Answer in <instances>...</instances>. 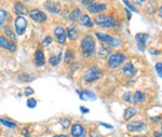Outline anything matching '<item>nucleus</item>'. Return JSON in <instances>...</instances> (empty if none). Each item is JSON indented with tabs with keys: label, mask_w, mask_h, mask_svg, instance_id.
<instances>
[{
	"label": "nucleus",
	"mask_w": 162,
	"mask_h": 137,
	"mask_svg": "<svg viewBox=\"0 0 162 137\" xmlns=\"http://www.w3.org/2000/svg\"><path fill=\"white\" fill-rule=\"evenodd\" d=\"M81 46V52H82V55L84 57H90L95 53L96 51V43H95V40L91 35H87L82 38L80 43Z\"/></svg>",
	"instance_id": "nucleus-1"
},
{
	"label": "nucleus",
	"mask_w": 162,
	"mask_h": 137,
	"mask_svg": "<svg viewBox=\"0 0 162 137\" xmlns=\"http://www.w3.org/2000/svg\"><path fill=\"white\" fill-rule=\"evenodd\" d=\"M94 23L100 27L105 28L115 27L118 25V22L115 19V18H112L111 15H108V14H99L97 16H95Z\"/></svg>",
	"instance_id": "nucleus-2"
},
{
	"label": "nucleus",
	"mask_w": 162,
	"mask_h": 137,
	"mask_svg": "<svg viewBox=\"0 0 162 137\" xmlns=\"http://www.w3.org/2000/svg\"><path fill=\"white\" fill-rule=\"evenodd\" d=\"M127 61V57L124 54L122 53H112L110 54V56L108 57V67L109 69L115 70L117 69L119 66H121L124 62Z\"/></svg>",
	"instance_id": "nucleus-3"
},
{
	"label": "nucleus",
	"mask_w": 162,
	"mask_h": 137,
	"mask_svg": "<svg viewBox=\"0 0 162 137\" xmlns=\"http://www.w3.org/2000/svg\"><path fill=\"white\" fill-rule=\"evenodd\" d=\"M102 76H103V71L99 67H90L84 73V80L88 83H92L95 82L96 80L100 79Z\"/></svg>",
	"instance_id": "nucleus-4"
},
{
	"label": "nucleus",
	"mask_w": 162,
	"mask_h": 137,
	"mask_svg": "<svg viewBox=\"0 0 162 137\" xmlns=\"http://www.w3.org/2000/svg\"><path fill=\"white\" fill-rule=\"evenodd\" d=\"M95 36L99 39L100 41H102L103 43H106V45H109L112 48H118L120 45H121V41L119 39L115 38V37H111L109 35H106V34H102V33H95Z\"/></svg>",
	"instance_id": "nucleus-5"
},
{
	"label": "nucleus",
	"mask_w": 162,
	"mask_h": 137,
	"mask_svg": "<svg viewBox=\"0 0 162 137\" xmlns=\"http://www.w3.org/2000/svg\"><path fill=\"white\" fill-rule=\"evenodd\" d=\"M27 26H28V22L27 19L22 15L16 16L15 21H14V27H15L16 35L22 36L24 35V33L26 31Z\"/></svg>",
	"instance_id": "nucleus-6"
},
{
	"label": "nucleus",
	"mask_w": 162,
	"mask_h": 137,
	"mask_svg": "<svg viewBox=\"0 0 162 137\" xmlns=\"http://www.w3.org/2000/svg\"><path fill=\"white\" fill-rule=\"evenodd\" d=\"M28 16L33 19L34 22H36V23H45V22L48 19V16H46V14L43 11H41V10H38V9H31L28 11Z\"/></svg>",
	"instance_id": "nucleus-7"
},
{
	"label": "nucleus",
	"mask_w": 162,
	"mask_h": 137,
	"mask_svg": "<svg viewBox=\"0 0 162 137\" xmlns=\"http://www.w3.org/2000/svg\"><path fill=\"white\" fill-rule=\"evenodd\" d=\"M43 8L52 14H58L62 11V6H61L60 2L53 1V0H48V1H46L45 3H43Z\"/></svg>",
	"instance_id": "nucleus-8"
},
{
	"label": "nucleus",
	"mask_w": 162,
	"mask_h": 137,
	"mask_svg": "<svg viewBox=\"0 0 162 137\" xmlns=\"http://www.w3.org/2000/svg\"><path fill=\"white\" fill-rule=\"evenodd\" d=\"M149 34H145V33H138L135 36V41H136L137 48L141 52H145L146 50V42L149 39Z\"/></svg>",
	"instance_id": "nucleus-9"
},
{
	"label": "nucleus",
	"mask_w": 162,
	"mask_h": 137,
	"mask_svg": "<svg viewBox=\"0 0 162 137\" xmlns=\"http://www.w3.org/2000/svg\"><path fill=\"white\" fill-rule=\"evenodd\" d=\"M0 48L4 49V50H8L10 52H14L16 51V45L12 41H10L8 38L3 36H0Z\"/></svg>",
	"instance_id": "nucleus-10"
},
{
	"label": "nucleus",
	"mask_w": 162,
	"mask_h": 137,
	"mask_svg": "<svg viewBox=\"0 0 162 137\" xmlns=\"http://www.w3.org/2000/svg\"><path fill=\"white\" fill-rule=\"evenodd\" d=\"M146 128L147 125L142 121H134L127 124V129L130 132H142L144 129H146Z\"/></svg>",
	"instance_id": "nucleus-11"
},
{
	"label": "nucleus",
	"mask_w": 162,
	"mask_h": 137,
	"mask_svg": "<svg viewBox=\"0 0 162 137\" xmlns=\"http://www.w3.org/2000/svg\"><path fill=\"white\" fill-rule=\"evenodd\" d=\"M54 36H55L56 39H57V43L61 45L65 43L66 38H67L65 28L62 27V26H57V27L54 29Z\"/></svg>",
	"instance_id": "nucleus-12"
},
{
	"label": "nucleus",
	"mask_w": 162,
	"mask_h": 137,
	"mask_svg": "<svg viewBox=\"0 0 162 137\" xmlns=\"http://www.w3.org/2000/svg\"><path fill=\"white\" fill-rule=\"evenodd\" d=\"M122 72H123V75L126 76V77H134L135 75H136L137 72V69L135 68V66L132 64V63L127 62L124 64V66L122 67Z\"/></svg>",
	"instance_id": "nucleus-13"
},
{
	"label": "nucleus",
	"mask_w": 162,
	"mask_h": 137,
	"mask_svg": "<svg viewBox=\"0 0 162 137\" xmlns=\"http://www.w3.org/2000/svg\"><path fill=\"white\" fill-rule=\"evenodd\" d=\"M72 137H85V129L80 123H76L72 126Z\"/></svg>",
	"instance_id": "nucleus-14"
},
{
	"label": "nucleus",
	"mask_w": 162,
	"mask_h": 137,
	"mask_svg": "<svg viewBox=\"0 0 162 137\" xmlns=\"http://www.w3.org/2000/svg\"><path fill=\"white\" fill-rule=\"evenodd\" d=\"M88 11L89 13H92V14H97V13H100V12H104L107 10V6L106 4H103V3H92L90 6L87 7Z\"/></svg>",
	"instance_id": "nucleus-15"
},
{
	"label": "nucleus",
	"mask_w": 162,
	"mask_h": 137,
	"mask_svg": "<svg viewBox=\"0 0 162 137\" xmlns=\"http://www.w3.org/2000/svg\"><path fill=\"white\" fill-rule=\"evenodd\" d=\"M77 94L79 95V97L82 101H95L96 99V95L94 94L92 91H89V90H83V91H76Z\"/></svg>",
	"instance_id": "nucleus-16"
},
{
	"label": "nucleus",
	"mask_w": 162,
	"mask_h": 137,
	"mask_svg": "<svg viewBox=\"0 0 162 137\" xmlns=\"http://www.w3.org/2000/svg\"><path fill=\"white\" fill-rule=\"evenodd\" d=\"M66 35H67V38L72 41H75L76 39L78 38V35H79V29L77 28V26L75 24L73 25H69L66 29Z\"/></svg>",
	"instance_id": "nucleus-17"
},
{
	"label": "nucleus",
	"mask_w": 162,
	"mask_h": 137,
	"mask_svg": "<svg viewBox=\"0 0 162 137\" xmlns=\"http://www.w3.org/2000/svg\"><path fill=\"white\" fill-rule=\"evenodd\" d=\"M35 64L40 67V66H43L46 64V56L43 51L41 50H37L35 53Z\"/></svg>",
	"instance_id": "nucleus-18"
},
{
	"label": "nucleus",
	"mask_w": 162,
	"mask_h": 137,
	"mask_svg": "<svg viewBox=\"0 0 162 137\" xmlns=\"http://www.w3.org/2000/svg\"><path fill=\"white\" fill-rule=\"evenodd\" d=\"M14 13L16 14V15H25V14H28V11H27L26 7L24 6L23 3H21V2H16L15 4H14Z\"/></svg>",
	"instance_id": "nucleus-19"
},
{
	"label": "nucleus",
	"mask_w": 162,
	"mask_h": 137,
	"mask_svg": "<svg viewBox=\"0 0 162 137\" xmlns=\"http://www.w3.org/2000/svg\"><path fill=\"white\" fill-rule=\"evenodd\" d=\"M110 54H111V52H110V48H108L105 45H102L100 46L99 53H97V55H99V57L100 60H106L107 57H109Z\"/></svg>",
	"instance_id": "nucleus-20"
},
{
	"label": "nucleus",
	"mask_w": 162,
	"mask_h": 137,
	"mask_svg": "<svg viewBox=\"0 0 162 137\" xmlns=\"http://www.w3.org/2000/svg\"><path fill=\"white\" fill-rule=\"evenodd\" d=\"M80 23H81V25L84 26V27H87V28H92L93 26H94L93 25V22L91 21L90 16L88 15V14H83V15L80 16Z\"/></svg>",
	"instance_id": "nucleus-21"
},
{
	"label": "nucleus",
	"mask_w": 162,
	"mask_h": 137,
	"mask_svg": "<svg viewBox=\"0 0 162 137\" xmlns=\"http://www.w3.org/2000/svg\"><path fill=\"white\" fill-rule=\"evenodd\" d=\"M145 99H146L145 94L141 91L135 92V94L133 95V97H132V102H133L134 104H143L145 102Z\"/></svg>",
	"instance_id": "nucleus-22"
},
{
	"label": "nucleus",
	"mask_w": 162,
	"mask_h": 137,
	"mask_svg": "<svg viewBox=\"0 0 162 137\" xmlns=\"http://www.w3.org/2000/svg\"><path fill=\"white\" fill-rule=\"evenodd\" d=\"M138 113V110L136 108H134V107H130V108H127L126 111H124V119L126 120H130L132 119L133 117H135L136 114Z\"/></svg>",
	"instance_id": "nucleus-23"
},
{
	"label": "nucleus",
	"mask_w": 162,
	"mask_h": 137,
	"mask_svg": "<svg viewBox=\"0 0 162 137\" xmlns=\"http://www.w3.org/2000/svg\"><path fill=\"white\" fill-rule=\"evenodd\" d=\"M0 123L3 124L4 126H7L8 129H15L16 126H18V123L14 121H12V120H8V119H4V118H0Z\"/></svg>",
	"instance_id": "nucleus-24"
},
{
	"label": "nucleus",
	"mask_w": 162,
	"mask_h": 137,
	"mask_svg": "<svg viewBox=\"0 0 162 137\" xmlns=\"http://www.w3.org/2000/svg\"><path fill=\"white\" fill-rule=\"evenodd\" d=\"M61 60H62V52L58 53L57 55H52L49 60V64L51 66H57L61 63Z\"/></svg>",
	"instance_id": "nucleus-25"
},
{
	"label": "nucleus",
	"mask_w": 162,
	"mask_h": 137,
	"mask_svg": "<svg viewBox=\"0 0 162 137\" xmlns=\"http://www.w3.org/2000/svg\"><path fill=\"white\" fill-rule=\"evenodd\" d=\"M80 16H81V9L75 8L72 12H70V14H69V16H68V18H69L72 22H75V21H77V19L79 18Z\"/></svg>",
	"instance_id": "nucleus-26"
},
{
	"label": "nucleus",
	"mask_w": 162,
	"mask_h": 137,
	"mask_svg": "<svg viewBox=\"0 0 162 137\" xmlns=\"http://www.w3.org/2000/svg\"><path fill=\"white\" fill-rule=\"evenodd\" d=\"M3 33L6 34V36L8 37L10 41L12 40V42H14V41H15L16 36L13 34V31L11 30V28H9V27H4V28H3Z\"/></svg>",
	"instance_id": "nucleus-27"
},
{
	"label": "nucleus",
	"mask_w": 162,
	"mask_h": 137,
	"mask_svg": "<svg viewBox=\"0 0 162 137\" xmlns=\"http://www.w3.org/2000/svg\"><path fill=\"white\" fill-rule=\"evenodd\" d=\"M10 15L9 13L6 11V10L3 9H0V22H2V23H4V22H7L9 19Z\"/></svg>",
	"instance_id": "nucleus-28"
},
{
	"label": "nucleus",
	"mask_w": 162,
	"mask_h": 137,
	"mask_svg": "<svg viewBox=\"0 0 162 137\" xmlns=\"http://www.w3.org/2000/svg\"><path fill=\"white\" fill-rule=\"evenodd\" d=\"M123 3L126 4V6H127V9H129L130 11L135 12V13H138V10L135 8V7L131 3V2L129 1V0H123Z\"/></svg>",
	"instance_id": "nucleus-29"
},
{
	"label": "nucleus",
	"mask_w": 162,
	"mask_h": 137,
	"mask_svg": "<svg viewBox=\"0 0 162 137\" xmlns=\"http://www.w3.org/2000/svg\"><path fill=\"white\" fill-rule=\"evenodd\" d=\"M26 105L28 108L34 109V108H36V106H37V101L35 98H29V99H27Z\"/></svg>",
	"instance_id": "nucleus-30"
},
{
	"label": "nucleus",
	"mask_w": 162,
	"mask_h": 137,
	"mask_svg": "<svg viewBox=\"0 0 162 137\" xmlns=\"http://www.w3.org/2000/svg\"><path fill=\"white\" fill-rule=\"evenodd\" d=\"M53 42V38L51 36H46L45 39L42 40V45L43 46H48Z\"/></svg>",
	"instance_id": "nucleus-31"
},
{
	"label": "nucleus",
	"mask_w": 162,
	"mask_h": 137,
	"mask_svg": "<svg viewBox=\"0 0 162 137\" xmlns=\"http://www.w3.org/2000/svg\"><path fill=\"white\" fill-rule=\"evenodd\" d=\"M61 125L63 126V129H68L69 128V125H70V120L69 119H67V118H65V119H62L61 120Z\"/></svg>",
	"instance_id": "nucleus-32"
},
{
	"label": "nucleus",
	"mask_w": 162,
	"mask_h": 137,
	"mask_svg": "<svg viewBox=\"0 0 162 137\" xmlns=\"http://www.w3.org/2000/svg\"><path fill=\"white\" fill-rule=\"evenodd\" d=\"M154 68H156V71L158 73V76L160 78H162V63H157L156 65H154Z\"/></svg>",
	"instance_id": "nucleus-33"
},
{
	"label": "nucleus",
	"mask_w": 162,
	"mask_h": 137,
	"mask_svg": "<svg viewBox=\"0 0 162 137\" xmlns=\"http://www.w3.org/2000/svg\"><path fill=\"white\" fill-rule=\"evenodd\" d=\"M34 94H35V91H34L33 87H27L26 89L24 90V95H25V96H31V95H34Z\"/></svg>",
	"instance_id": "nucleus-34"
},
{
	"label": "nucleus",
	"mask_w": 162,
	"mask_h": 137,
	"mask_svg": "<svg viewBox=\"0 0 162 137\" xmlns=\"http://www.w3.org/2000/svg\"><path fill=\"white\" fill-rule=\"evenodd\" d=\"M64 60H65V62L66 63H69L70 61L73 60V52L70 50H68L67 52H66V54H65V58H64Z\"/></svg>",
	"instance_id": "nucleus-35"
},
{
	"label": "nucleus",
	"mask_w": 162,
	"mask_h": 137,
	"mask_svg": "<svg viewBox=\"0 0 162 137\" xmlns=\"http://www.w3.org/2000/svg\"><path fill=\"white\" fill-rule=\"evenodd\" d=\"M123 99L127 103L131 102L132 101V93L131 92H127L126 94L123 95Z\"/></svg>",
	"instance_id": "nucleus-36"
},
{
	"label": "nucleus",
	"mask_w": 162,
	"mask_h": 137,
	"mask_svg": "<svg viewBox=\"0 0 162 137\" xmlns=\"http://www.w3.org/2000/svg\"><path fill=\"white\" fill-rule=\"evenodd\" d=\"M81 3L83 4V6H90V4L92 3H95V0H81Z\"/></svg>",
	"instance_id": "nucleus-37"
},
{
	"label": "nucleus",
	"mask_w": 162,
	"mask_h": 137,
	"mask_svg": "<svg viewBox=\"0 0 162 137\" xmlns=\"http://www.w3.org/2000/svg\"><path fill=\"white\" fill-rule=\"evenodd\" d=\"M22 135H23L24 137H30V134H29L28 129H27L26 128H24L23 129H22Z\"/></svg>",
	"instance_id": "nucleus-38"
},
{
	"label": "nucleus",
	"mask_w": 162,
	"mask_h": 137,
	"mask_svg": "<svg viewBox=\"0 0 162 137\" xmlns=\"http://www.w3.org/2000/svg\"><path fill=\"white\" fill-rule=\"evenodd\" d=\"M149 53H150V54H156V55H160L161 54V52L160 51H158V50H154V48H151L150 50H149Z\"/></svg>",
	"instance_id": "nucleus-39"
},
{
	"label": "nucleus",
	"mask_w": 162,
	"mask_h": 137,
	"mask_svg": "<svg viewBox=\"0 0 162 137\" xmlns=\"http://www.w3.org/2000/svg\"><path fill=\"white\" fill-rule=\"evenodd\" d=\"M100 124L102 126H104V128L108 129H114V126H112V125H110V124H107V123H104V122H100Z\"/></svg>",
	"instance_id": "nucleus-40"
},
{
	"label": "nucleus",
	"mask_w": 162,
	"mask_h": 137,
	"mask_svg": "<svg viewBox=\"0 0 162 137\" xmlns=\"http://www.w3.org/2000/svg\"><path fill=\"white\" fill-rule=\"evenodd\" d=\"M80 110H81V112H82V113H89V112H90L89 108H85V107H83V106L80 107Z\"/></svg>",
	"instance_id": "nucleus-41"
},
{
	"label": "nucleus",
	"mask_w": 162,
	"mask_h": 137,
	"mask_svg": "<svg viewBox=\"0 0 162 137\" xmlns=\"http://www.w3.org/2000/svg\"><path fill=\"white\" fill-rule=\"evenodd\" d=\"M126 12H127V19H131L132 18V14H131V12H130V10L129 9H126Z\"/></svg>",
	"instance_id": "nucleus-42"
},
{
	"label": "nucleus",
	"mask_w": 162,
	"mask_h": 137,
	"mask_svg": "<svg viewBox=\"0 0 162 137\" xmlns=\"http://www.w3.org/2000/svg\"><path fill=\"white\" fill-rule=\"evenodd\" d=\"M133 2H135V3H144L146 0H132Z\"/></svg>",
	"instance_id": "nucleus-43"
},
{
	"label": "nucleus",
	"mask_w": 162,
	"mask_h": 137,
	"mask_svg": "<svg viewBox=\"0 0 162 137\" xmlns=\"http://www.w3.org/2000/svg\"><path fill=\"white\" fill-rule=\"evenodd\" d=\"M154 137H162V133H159V132H154Z\"/></svg>",
	"instance_id": "nucleus-44"
},
{
	"label": "nucleus",
	"mask_w": 162,
	"mask_h": 137,
	"mask_svg": "<svg viewBox=\"0 0 162 137\" xmlns=\"http://www.w3.org/2000/svg\"><path fill=\"white\" fill-rule=\"evenodd\" d=\"M160 118H161L160 116L157 117V118H151V121H153V122H158V121H159V119H160Z\"/></svg>",
	"instance_id": "nucleus-45"
},
{
	"label": "nucleus",
	"mask_w": 162,
	"mask_h": 137,
	"mask_svg": "<svg viewBox=\"0 0 162 137\" xmlns=\"http://www.w3.org/2000/svg\"><path fill=\"white\" fill-rule=\"evenodd\" d=\"M53 137H69L68 135H64V134H58V135H55V136H53Z\"/></svg>",
	"instance_id": "nucleus-46"
},
{
	"label": "nucleus",
	"mask_w": 162,
	"mask_h": 137,
	"mask_svg": "<svg viewBox=\"0 0 162 137\" xmlns=\"http://www.w3.org/2000/svg\"><path fill=\"white\" fill-rule=\"evenodd\" d=\"M159 16H160V18H162V6L160 7V8H159Z\"/></svg>",
	"instance_id": "nucleus-47"
},
{
	"label": "nucleus",
	"mask_w": 162,
	"mask_h": 137,
	"mask_svg": "<svg viewBox=\"0 0 162 137\" xmlns=\"http://www.w3.org/2000/svg\"><path fill=\"white\" fill-rule=\"evenodd\" d=\"M2 24H3V23H2V22H0V27L2 26Z\"/></svg>",
	"instance_id": "nucleus-48"
},
{
	"label": "nucleus",
	"mask_w": 162,
	"mask_h": 137,
	"mask_svg": "<svg viewBox=\"0 0 162 137\" xmlns=\"http://www.w3.org/2000/svg\"><path fill=\"white\" fill-rule=\"evenodd\" d=\"M134 137H146V136H134Z\"/></svg>",
	"instance_id": "nucleus-49"
},
{
	"label": "nucleus",
	"mask_w": 162,
	"mask_h": 137,
	"mask_svg": "<svg viewBox=\"0 0 162 137\" xmlns=\"http://www.w3.org/2000/svg\"><path fill=\"white\" fill-rule=\"evenodd\" d=\"M161 133H162V126H161Z\"/></svg>",
	"instance_id": "nucleus-50"
}]
</instances>
